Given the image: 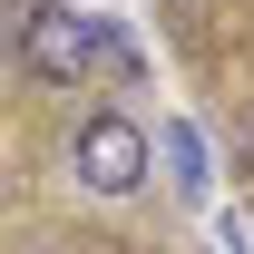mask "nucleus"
<instances>
[{
	"label": "nucleus",
	"mask_w": 254,
	"mask_h": 254,
	"mask_svg": "<svg viewBox=\"0 0 254 254\" xmlns=\"http://www.w3.org/2000/svg\"><path fill=\"white\" fill-rule=\"evenodd\" d=\"M68 186L98 195V205H118V195L147 186V166H157V147H147V127L127 118V108H88V118L68 127Z\"/></svg>",
	"instance_id": "1"
},
{
	"label": "nucleus",
	"mask_w": 254,
	"mask_h": 254,
	"mask_svg": "<svg viewBox=\"0 0 254 254\" xmlns=\"http://www.w3.org/2000/svg\"><path fill=\"white\" fill-rule=\"evenodd\" d=\"M98 59H108V20L68 10V0H39V10H20V68H30L39 88L78 98V88L98 78Z\"/></svg>",
	"instance_id": "2"
},
{
	"label": "nucleus",
	"mask_w": 254,
	"mask_h": 254,
	"mask_svg": "<svg viewBox=\"0 0 254 254\" xmlns=\"http://www.w3.org/2000/svg\"><path fill=\"white\" fill-rule=\"evenodd\" d=\"M147 147H157V166H166V195L205 205V186H215V176H205V137H195V118H157V137H147Z\"/></svg>",
	"instance_id": "3"
},
{
	"label": "nucleus",
	"mask_w": 254,
	"mask_h": 254,
	"mask_svg": "<svg viewBox=\"0 0 254 254\" xmlns=\"http://www.w3.org/2000/svg\"><path fill=\"white\" fill-rule=\"evenodd\" d=\"M235 166H245V176H254V98H245V108H235Z\"/></svg>",
	"instance_id": "4"
},
{
	"label": "nucleus",
	"mask_w": 254,
	"mask_h": 254,
	"mask_svg": "<svg viewBox=\"0 0 254 254\" xmlns=\"http://www.w3.org/2000/svg\"><path fill=\"white\" fill-rule=\"evenodd\" d=\"M10 49H20V10H0V59H10Z\"/></svg>",
	"instance_id": "5"
}]
</instances>
